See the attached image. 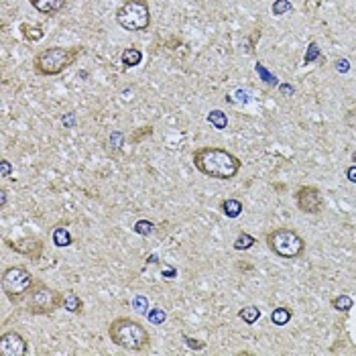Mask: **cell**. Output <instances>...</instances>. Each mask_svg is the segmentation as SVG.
I'll return each mask as SVG.
<instances>
[{
	"label": "cell",
	"mask_w": 356,
	"mask_h": 356,
	"mask_svg": "<svg viewBox=\"0 0 356 356\" xmlns=\"http://www.w3.org/2000/svg\"><path fill=\"white\" fill-rule=\"evenodd\" d=\"M132 230H134L136 234H141V236H151V234L155 232V224H153L151 220H139V222L132 226Z\"/></svg>",
	"instance_id": "24"
},
{
	"label": "cell",
	"mask_w": 356,
	"mask_h": 356,
	"mask_svg": "<svg viewBox=\"0 0 356 356\" xmlns=\"http://www.w3.org/2000/svg\"><path fill=\"white\" fill-rule=\"evenodd\" d=\"M147 318H149V322H153V324H163V322L167 320V313H165L161 307H153V309H149Z\"/></svg>",
	"instance_id": "26"
},
{
	"label": "cell",
	"mask_w": 356,
	"mask_h": 356,
	"mask_svg": "<svg viewBox=\"0 0 356 356\" xmlns=\"http://www.w3.org/2000/svg\"><path fill=\"white\" fill-rule=\"evenodd\" d=\"M120 61H122L124 69L136 67V65H141V61H143V51L136 49V47H126V49L122 51V55H120Z\"/></svg>",
	"instance_id": "12"
},
{
	"label": "cell",
	"mask_w": 356,
	"mask_h": 356,
	"mask_svg": "<svg viewBox=\"0 0 356 356\" xmlns=\"http://www.w3.org/2000/svg\"><path fill=\"white\" fill-rule=\"evenodd\" d=\"M193 167L212 179H234L242 161L222 147H200L193 151Z\"/></svg>",
	"instance_id": "1"
},
{
	"label": "cell",
	"mask_w": 356,
	"mask_h": 356,
	"mask_svg": "<svg viewBox=\"0 0 356 356\" xmlns=\"http://www.w3.org/2000/svg\"><path fill=\"white\" fill-rule=\"evenodd\" d=\"M267 246L281 259H299L305 252V240L293 228H275L267 234Z\"/></svg>",
	"instance_id": "5"
},
{
	"label": "cell",
	"mask_w": 356,
	"mask_h": 356,
	"mask_svg": "<svg viewBox=\"0 0 356 356\" xmlns=\"http://www.w3.org/2000/svg\"><path fill=\"white\" fill-rule=\"evenodd\" d=\"M116 23L124 31H147L151 27V10L147 0H126L116 10Z\"/></svg>",
	"instance_id": "6"
},
{
	"label": "cell",
	"mask_w": 356,
	"mask_h": 356,
	"mask_svg": "<svg viewBox=\"0 0 356 356\" xmlns=\"http://www.w3.org/2000/svg\"><path fill=\"white\" fill-rule=\"evenodd\" d=\"M336 69H338L340 73H346V71L350 69V61H348V60H338V61H336Z\"/></svg>",
	"instance_id": "28"
},
{
	"label": "cell",
	"mask_w": 356,
	"mask_h": 356,
	"mask_svg": "<svg viewBox=\"0 0 356 356\" xmlns=\"http://www.w3.org/2000/svg\"><path fill=\"white\" fill-rule=\"evenodd\" d=\"M291 320V309L289 307H277L271 311V322L275 326H287Z\"/></svg>",
	"instance_id": "17"
},
{
	"label": "cell",
	"mask_w": 356,
	"mask_h": 356,
	"mask_svg": "<svg viewBox=\"0 0 356 356\" xmlns=\"http://www.w3.org/2000/svg\"><path fill=\"white\" fill-rule=\"evenodd\" d=\"M254 71L259 73V77H261V80H263L267 86H273V88H275V86H279L277 75H273V73H271V71H269V69H267L263 63H256V65H254Z\"/></svg>",
	"instance_id": "20"
},
{
	"label": "cell",
	"mask_w": 356,
	"mask_h": 356,
	"mask_svg": "<svg viewBox=\"0 0 356 356\" xmlns=\"http://www.w3.org/2000/svg\"><path fill=\"white\" fill-rule=\"evenodd\" d=\"M252 244H256L254 236H250L248 232H240L234 240V250H248V248H252Z\"/></svg>",
	"instance_id": "21"
},
{
	"label": "cell",
	"mask_w": 356,
	"mask_h": 356,
	"mask_svg": "<svg viewBox=\"0 0 356 356\" xmlns=\"http://www.w3.org/2000/svg\"><path fill=\"white\" fill-rule=\"evenodd\" d=\"M71 234H69V230L67 228H61V226H57L55 230H53V244L55 246H60V248H63V246H69L71 244Z\"/></svg>",
	"instance_id": "19"
},
{
	"label": "cell",
	"mask_w": 356,
	"mask_h": 356,
	"mask_svg": "<svg viewBox=\"0 0 356 356\" xmlns=\"http://www.w3.org/2000/svg\"><path fill=\"white\" fill-rule=\"evenodd\" d=\"M313 61H322V51H320V47H318L315 41H311V43L307 45V51H305V55H303V63H305V65H309V63H313Z\"/></svg>",
	"instance_id": "22"
},
{
	"label": "cell",
	"mask_w": 356,
	"mask_h": 356,
	"mask_svg": "<svg viewBox=\"0 0 356 356\" xmlns=\"http://www.w3.org/2000/svg\"><path fill=\"white\" fill-rule=\"evenodd\" d=\"M185 342H187V346H189V348H197V350L206 348V344H204V342H200V340H191V338H187V336H185Z\"/></svg>",
	"instance_id": "31"
},
{
	"label": "cell",
	"mask_w": 356,
	"mask_h": 356,
	"mask_svg": "<svg viewBox=\"0 0 356 356\" xmlns=\"http://www.w3.org/2000/svg\"><path fill=\"white\" fill-rule=\"evenodd\" d=\"M108 338L118 348L130 350V352H143L151 346V334L149 330L132 320V318H116L108 326Z\"/></svg>",
	"instance_id": "2"
},
{
	"label": "cell",
	"mask_w": 356,
	"mask_h": 356,
	"mask_svg": "<svg viewBox=\"0 0 356 356\" xmlns=\"http://www.w3.org/2000/svg\"><path fill=\"white\" fill-rule=\"evenodd\" d=\"M2 171H0V175H2V179H6L8 175H10V171H12V167H10V163L6 161V159H2Z\"/></svg>",
	"instance_id": "29"
},
{
	"label": "cell",
	"mask_w": 356,
	"mask_h": 356,
	"mask_svg": "<svg viewBox=\"0 0 356 356\" xmlns=\"http://www.w3.org/2000/svg\"><path fill=\"white\" fill-rule=\"evenodd\" d=\"M295 204L303 214H320L324 210V197L318 187L301 185L295 191Z\"/></svg>",
	"instance_id": "8"
},
{
	"label": "cell",
	"mask_w": 356,
	"mask_h": 356,
	"mask_svg": "<svg viewBox=\"0 0 356 356\" xmlns=\"http://www.w3.org/2000/svg\"><path fill=\"white\" fill-rule=\"evenodd\" d=\"M21 33L27 41H41L43 39V27L41 25H29V23H23L21 25Z\"/></svg>",
	"instance_id": "14"
},
{
	"label": "cell",
	"mask_w": 356,
	"mask_h": 356,
	"mask_svg": "<svg viewBox=\"0 0 356 356\" xmlns=\"http://www.w3.org/2000/svg\"><path fill=\"white\" fill-rule=\"evenodd\" d=\"M6 244H8L12 250L21 252L23 256H29L31 261H37V259L41 256V252H43V242H41L39 238H25V240H18V242L6 240Z\"/></svg>",
	"instance_id": "10"
},
{
	"label": "cell",
	"mask_w": 356,
	"mask_h": 356,
	"mask_svg": "<svg viewBox=\"0 0 356 356\" xmlns=\"http://www.w3.org/2000/svg\"><path fill=\"white\" fill-rule=\"evenodd\" d=\"M132 305H134V309H139V311H143V313H145V311H147L149 301H147V297L136 295V297H134V303H132Z\"/></svg>",
	"instance_id": "27"
},
{
	"label": "cell",
	"mask_w": 356,
	"mask_h": 356,
	"mask_svg": "<svg viewBox=\"0 0 356 356\" xmlns=\"http://www.w3.org/2000/svg\"><path fill=\"white\" fill-rule=\"evenodd\" d=\"M25 307L31 315H47L63 307V293L55 291L43 281H35L25 297Z\"/></svg>",
	"instance_id": "4"
},
{
	"label": "cell",
	"mask_w": 356,
	"mask_h": 356,
	"mask_svg": "<svg viewBox=\"0 0 356 356\" xmlns=\"http://www.w3.org/2000/svg\"><path fill=\"white\" fill-rule=\"evenodd\" d=\"M220 208H222V214L228 216V218H238V216L242 214V204H240L238 200H234V197L224 200Z\"/></svg>",
	"instance_id": "15"
},
{
	"label": "cell",
	"mask_w": 356,
	"mask_h": 356,
	"mask_svg": "<svg viewBox=\"0 0 356 356\" xmlns=\"http://www.w3.org/2000/svg\"><path fill=\"white\" fill-rule=\"evenodd\" d=\"M33 283H35V279L27 267H8L2 271L0 285H2L4 295L12 303H21L27 297L29 289L33 287Z\"/></svg>",
	"instance_id": "7"
},
{
	"label": "cell",
	"mask_w": 356,
	"mask_h": 356,
	"mask_svg": "<svg viewBox=\"0 0 356 356\" xmlns=\"http://www.w3.org/2000/svg\"><path fill=\"white\" fill-rule=\"evenodd\" d=\"M151 130H153V128H151V126H147V130H145V134H151ZM141 136H143V132H139V134H134V136H132V141H134V143H139V141H141Z\"/></svg>",
	"instance_id": "34"
},
{
	"label": "cell",
	"mask_w": 356,
	"mask_h": 356,
	"mask_svg": "<svg viewBox=\"0 0 356 356\" xmlns=\"http://www.w3.org/2000/svg\"><path fill=\"white\" fill-rule=\"evenodd\" d=\"M291 10H293V4H291L289 0H275L273 6H271V12H273L275 16H283V14L291 12Z\"/></svg>",
	"instance_id": "25"
},
{
	"label": "cell",
	"mask_w": 356,
	"mask_h": 356,
	"mask_svg": "<svg viewBox=\"0 0 356 356\" xmlns=\"http://www.w3.org/2000/svg\"><path fill=\"white\" fill-rule=\"evenodd\" d=\"M73 122H75V116H73V112H69L65 118H63V124L65 126H73Z\"/></svg>",
	"instance_id": "33"
},
{
	"label": "cell",
	"mask_w": 356,
	"mask_h": 356,
	"mask_svg": "<svg viewBox=\"0 0 356 356\" xmlns=\"http://www.w3.org/2000/svg\"><path fill=\"white\" fill-rule=\"evenodd\" d=\"M84 53V47H49L43 49L35 55L33 60V67L39 75H60L61 71H65L69 65H73L77 57Z\"/></svg>",
	"instance_id": "3"
},
{
	"label": "cell",
	"mask_w": 356,
	"mask_h": 356,
	"mask_svg": "<svg viewBox=\"0 0 356 356\" xmlns=\"http://www.w3.org/2000/svg\"><path fill=\"white\" fill-rule=\"evenodd\" d=\"M208 122H210L216 130H224V128L228 126V118H226V114H224L222 110H212V112L208 114Z\"/></svg>",
	"instance_id": "18"
},
{
	"label": "cell",
	"mask_w": 356,
	"mask_h": 356,
	"mask_svg": "<svg viewBox=\"0 0 356 356\" xmlns=\"http://www.w3.org/2000/svg\"><path fill=\"white\" fill-rule=\"evenodd\" d=\"M281 92H283V94H293L295 90H293V86H287V84H281Z\"/></svg>",
	"instance_id": "35"
},
{
	"label": "cell",
	"mask_w": 356,
	"mask_h": 356,
	"mask_svg": "<svg viewBox=\"0 0 356 356\" xmlns=\"http://www.w3.org/2000/svg\"><path fill=\"white\" fill-rule=\"evenodd\" d=\"M63 309H67L69 313H82L84 311V301L75 293H65L63 295Z\"/></svg>",
	"instance_id": "13"
},
{
	"label": "cell",
	"mask_w": 356,
	"mask_h": 356,
	"mask_svg": "<svg viewBox=\"0 0 356 356\" xmlns=\"http://www.w3.org/2000/svg\"><path fill=\"white\" fill-rule=\"evenodd\" d=\"M238 318H240L244 324L252 326L254 322H259V318H261V309H259L256 305H246V307H242V309L238 311Z\"/></svg>",
	"instance_id": "16"
},
{
	"label": "cell",
	"mask_w": 356,
	"mask_h": 356,
	"mask_svg": "<svg viewBox=\"0 0 356 356\" xmlns=\"http://www.w3.org/2000/svg\"><path fill=\"white\" fill-rule=\"evenodd\" d=\"M346 177L350 179L352 183H356V165H352V167H348V169H346Z\"/></svg>",
	"instance_id": "32"
},
{
	"label": "cell",
	"mask_w": 356,
	"mask_h": 356,
	"mask_svg": "<svg viewBox=\"0 0 356 356\" xmlns=\"http://www.w3.org/2000/svg\"><path fill=\"white\" fill-rule=\"evenodd\" d=\"M27 340L18 332L8 330L0 336V356H27Z\"/></svg>",
	"instance_id": "9"
},
{
	"label": "cell",
	"mask_w": 356,
	"mask_h": 356,
	"mask_svg": "<svg viewBox=\"0 0 356 356\" xmlns=\"http://www.w3.org/2000/svg\"><path fill=\"white\" fill-rule=\"evenodd\" d=\"M332 307L336 309V311H350L352 309V297L350 295H338L332 299Z\"/></svg>",
	"instance_id": "23"
},
{
	"label": "cell",
	"mask_w": 356,
	"mask_h": 356,
	"mask_svg": "<svg viewBox=\"0 0 356 356\" xmlns=\"http://www.w3.org/2000/svg\"><path fill=\"white\" fill-rule=\"evenodd\" d=\"M346 124L356 130V110H348V112H346Z\"/></svg>",
	"instance_id": "30"
},
{
	"label": "cell",
	"mask_w": 356,
	"mask_h": 356,
	"mask_svg": "<svg viewBox=\"0 0 356 356\" xmlns=\"http://www.w3.org/2000/svg\"><path fill=\"white\" fill-rule=\"evenodd\" d=\"M29 2L41 14H55L65 6V0H29Z\"/></svg>",
	"instance_id": "11"
}]
</instances>
